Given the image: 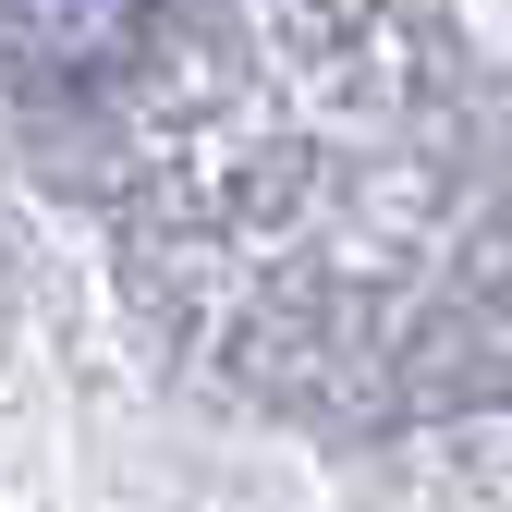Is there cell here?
Returning <instances> with one entry per match:
<instances>
[{
	"instance_id": "6da1fadb",
	"label": "cell",
	"mask_w": 512,
	"mask_h": 512,
	"mask_svg": "<svg viewBox=\"0 0 512 512\" xmlns=\"http://www.w3.org/2000/svg\"><path fill=\"white\" fill-rule=\"evenodd\" d=\"M13 37H25V61H49V74H86V61H110L122 37H135V0H13Z\"/></svg>"
}]
</instances>
